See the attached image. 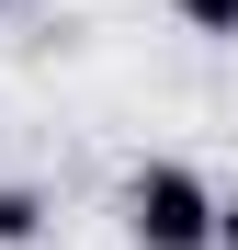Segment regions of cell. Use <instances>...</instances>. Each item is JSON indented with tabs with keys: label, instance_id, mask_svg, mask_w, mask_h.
Wrapping results in <instances>:
<instances>
[{
	"label": "cell",
	"instance_id": "3957f363",
	"mask_svg": "<svg viewBox=\"0 0 238 250\" xmlns=\"http://www.w3.org/2000/svg\"><path fill=\"white\" fill-rule=\"evenodd\" d=\"M182 34H204V46H238V0H170Z\"/></svg>",
	"mask_w": 238,
	"mask_h": 250
},
{
	"label": "cell",
	"instance_id": "5b68a950",
	"mask_svg": "<svg viewBox=\"0 0 238 250\" xmlns=\"http://www.w3.org/2000/svg\"><path fill=\"white\" fill-rule=\"evenodd\" d=\"M0 12H12V0H0Z\"/></svg>",
	"mask_w": 238,
	"mask_h": 250
},
{
	"label": "cell",
	"instance_id": "6da1fadb",
	"mask_svg": "<svg viewBox=\"0 0 238 250\" xmlns=\"http://www.w3.org/2000/svg\"><path fill=\"white\" fill-rule=\"evenodd\" d=\"M227 193L193 171V159H136L125 171V239L136 250H216Z\"/></svg>",
	"mask_w": 238,
	"mask_h": 250
},
{
	"label": "cell",
	"instance_id": "7a4b0ae2",
	"mask_svg": "<svg viewBox=\"0 0 238 250\" xmlns=\"http://www.w3.org/2000/svg\"><path fill=\"white\" fill-rule=\"evenodd\" d=\"M46 216H57V205H46V182L0 171V250H34V239H46Z\"/></svg>",
	"mask_w": 238,
	"mask_h": 250
},
{
	"label": "cell",
	"instance_id": "277c9868",
	"mask_svg": "<svg viewBox=\"0 0 238 250\" xmlns=\"http://www.w3.org/2000/svg\"><path fill=\"white\" fill-rule=\"evenodd\" d=\"M216 250H238V193H227V216H216Z\"/></svg>",
	"mask_w": 238,
	"mask_h": 250
}]
</instances>
